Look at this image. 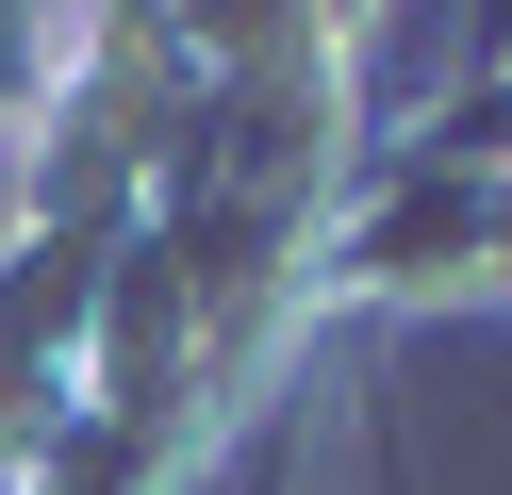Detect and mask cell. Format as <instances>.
<instances>
[{"label":"cell","mask_w":512,"mask_h":495,"mask_svg":"<svg viewBox=\"0 0 512 495\" xmlns=\"http://www.w3.org/2000/svg\"><path fill=\"white\" fill-rule=\"evenodd\" d=\"M430 132H446V149H479V165H512V66H479V83L446 99Z\"/></svg>","instance_id":"1"},{"label":"cell","mask_w":512,"mask_h":495,"mask_svg":"<svg viewBox=\"0 0 512 495\" xmlns=\"http://www.w3.org/2000/svg\"><path fill=\"white\" fill-rule=\"evenodd\" d=\"M463 314H512V165H496V198H479V281H463Z\"/></svg>","instance_id":"2"},{"label":"cell","mask_w":512,"mask_h":495,"mask_svg":"<svg viewBox=\"0 0 512 495\" xmlns=\"http://www.w3.org/2000/svg\"><path fill=\"white\" fill-rule=\"evenodd\" d=\"M314 33H331V50L364 66V33H380V0H314Z\"/></svg>","instance_id":"3"}]
</instances>
